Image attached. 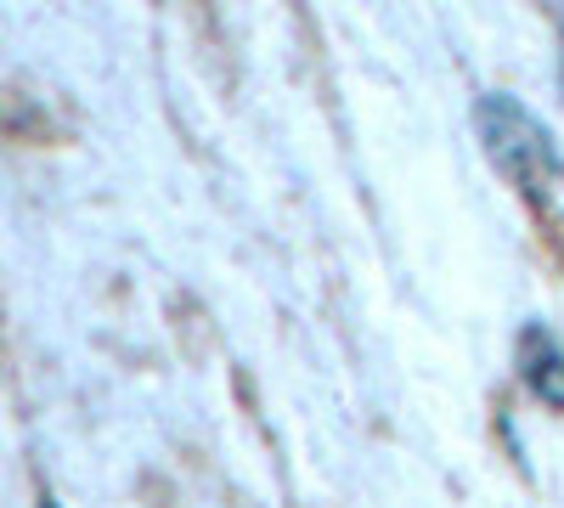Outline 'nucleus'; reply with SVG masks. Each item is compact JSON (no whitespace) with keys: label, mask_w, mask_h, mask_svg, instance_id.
Masks as SVG:
<instances>
[{"label":"nucleus","mask_w":564,"mask_h":508,"mask_svg":"<svg viewBox=\"0 0 564 508\" xmlns=\"http://www.w3.org/2000/svg\"><path fill=\"white\" fill-rule=\"evenodd\" d=\"M475 130L486 142V159L508 175V187H520L536 209H547L564 187V153L553 142V130L508 90H491L475 108Z\"/></svg>","instance_id":"obj_1"},{"label":"nucleus","mask_w":564,"mask_h":508,"mask_svg":"<svg viewBox=\"0 0 564 508\" xmlns=\"http://www.w3.org/2000/svg\"><path fill=\"white\" fill-rule=\"evenodd\" d=\"M513 361H520L525 390H531L542 407L564 412V345L542 328V322H531V328L520 334V350H513Z\"/></svg>","instance_id":"obj_2"},{"label":"nucleus","mask_w":564,"mask_h":508,"mask_svg":"<svg viewBox=\"0 0 564 508\" xmlns=\"http://www.w3.org/2000/svg\"><path fill=\"white\" fill-rule=\"evenodd\" d=\"M40 508H57V502H52V497H45V502H40Z\"/></svg>","instance_id":"obj_3"}]
</instances>
